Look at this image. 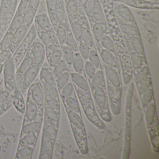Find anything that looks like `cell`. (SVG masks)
Returning a JSON list of instances; mask_svg holds the SVG:
<instances>
[{"label": "cell", "mask_w": 159, "mask_h": 159, "mask_svg": "<svg viewBox=\"0 0 159 159\" xmlns=\"http://www.w3.org/2000/svg\"><path fill=\"white\" fill-rule=\"evenodd\" d=\"M114 2H121L123 4L137 9L145 10L159 9V2L147 0H112Z\"/></svg>", "instance_id": "obj_1"}, {"label": "cell", "mask_w": 159, "mask_h": 159, "mask_svg": "<svg viewBox=\"0 0 159 159\" xmlns=\"http://www.w3.org/2000/svg\"><path fill=\"white\" fill-rule=\"evenodd\" d=\"M34 64L40 67L45 58V50L44 44L40 40H37L34 42L31 49Z\"/></svg>", "instance_id": "obj_2"}, {"label": "cell", "mask_w": 159, "mask_h": 159, "mask_svg": "<svg viewBox=\"0 0 159 159\" xmlns=\"http://www.w3.org/2000/svg\"><path fill=\"white\" fill-rule=\"evenodd\" d=\"M15 74V66L13 59L11 58L8 60L4 68V80L8 88L15 87L14 80Z\"/></svg>", "instance_id": "obj_3"}, {"label": "cell", "mask_w": 159, "mask_h": 159, "mask_svg": "<svg viewBox=\"0 0 159 159\" xmlns=\"http://www.w3.org/2000/svg\"><path fill=\"white\" fill-rule=\"evenodd\" d=\"M63 3L64 2H60L58 3L52 19L55 18L59 23L60 25L62 26L66 29L68 28L69 23L67 15L63 5Z\"/></svg>", "instance_id": "obj_4"}, {"label": "cell", "mask_w": 159, "mask_h": 159, "mask_svg": "<svg viewBox=\"0 0 159 159\" xmlns=\"http://www.w3.org/2000/svg\"><path fill=\"white\" fill-rule=\"evenodd\" d=\"M31 95L34 102L39 107H43L44 96L43 90L39 84H35L31 90Z\"/></svg>", "instance_id": "obj_5"}, {"label": "cell", "mask_w": 159, "mask_h": 159, "mask_svg": "<svg viewBox=\"0 0 159 159\" xmlns=\"http://www.w3.org/2000/svg\"><path fill=\"white\" fill-rule=\"evenodd\" d=\"M35 21L39 27L43 31L51 33L52 31V26L49 17L45 13H40L35 16Z\"/></svg>", "instance_id": "obj_6"}, {"label": "cell", "mask_w": 159, "mask_h": 159, "mask_svg": "<svg viewBox=\"0 0 159 159\" xmlns=\"http://www.w3.org/2000/svg\"><path fill=\"white\" fill-rule=\"evenodd\" d=\"M116 12L120 17L128 23L134 22V19L131 11L126 5L121 3L117 5L116 8Z\"/></svg>", "instance_id": "obj_7"}, {"label": "cell", "mask_w": 159, "mask_h": 159, "mask_svg": "<svg viewBox=\"0 0 159 159\" xmlns=\"http://www.w3.org/2000/svg\"><path fill=\"white\" fill-rule=\"evenodd\" d=\"M39 67L36 65H34L23 75L25 90L29 88L30 84L34 81L39 73Z\"/></svg>", "instance_id": "obj_8"}, {"label": "cell", "mask_w": 159, "mask_h": 159, "mask_svg": "<svg viewBox=\"0 0 159 159\" xmlns=\"http://www.w3.org/2000/svg\"><path fill=\"white\" fill-rule=\"evenodd\" d=\"M66 12L72 20H76L79 16V8L76 0H66Z\"/></svg>", "instance_id": "obj_9"}, {"label": "cell", "mask_w": 159, "mask_h": 159, "mask_svg": "<svg viewBox=\"0 0 159 159\" xmlns=\"http://www.w3.org/2000/svg\"><path fill=\"white\" fill-rule=\"evenodd\" d=\"M105 69L106 75L111 84L115 88H119L120 83L119 76L115 69L110 66H105Z\"/></svg>", "instance_id": "obj_10"}, {"label": "cell", "mask_w": 159, "mask_h": 159, "mask_svg": "<svg viewBox=\"0 0 159 159\" xmlns=\"http://www.w3.org/2000/svg\"><path fill=\"white\" fill-rule=\"evenodd\" d=\"M100 56L102 60L107 66L112 67L114 68H118V63L111 52L106 49H103L100 52Z\"/></svg>", "instance_id": "obj_11"}, {"label": "cell", "mask_w": 159, "mask_h": 159, "mask_svg": "<svg viewBox=\"0 0 159 159\" xmlns=\"http://www.w3.org/2000/svg\"><path fill=\"white\" fill-rule=\"evenodd\" d=\"M70 77L72 80L82 90L84 91L89 90V85L87 81L81 74L73 72L70 74Z\"/></svg>", "instance_id": "obj_12"}, {"label": "cell", "mask_w": 159, "mask_h": 159, "mask_svg": "<svg viewBox=\"0 0 159 159\" xmlns=\"http://www.w3.org/2000/svg\"><path fill=\"white\" fill-rule=\"evenodd\" d=\"M28 28L24 25H22L17 30L14 32L13 40L12 44L14 45H17L21 42L24 39L27 32Z\"/></svg>", "instance_id": "obj_13"}, {"label": "cell", "mask_w": 159, "mask_h": 159, "mask_svg": "<svg viewBox=\"0 0 159 159\" xmlns=\"http://www.w3.org/2000/svg\"><path fill=\"white\" fill-rule=\"evenodd\" d=\"M40 77L46 83L51 84L55 85L56 84L55 78L53 72L49 69L43 67L41 70Z\"/></svg>", "instance_id": "obj_14"}, {"label": "cell", "mask_w": 159, "mask_h": 159, "mask_svg": "<svg viewBox=\"0 0 159 159\" xmlns=\"http://www.w3.org/2000/svg\"><path fill=\"white\" fill-rule=\"evenodd\" d=\"M94 97L98 107L100 108H103L105 107L106 102V95L103 89L99 87L96 89Z\"/></svg>", "instance_id": "obj_15"}, {"label": "cell", "mask_w": 159, "mask_h": 159, "mask_svg": "<svg viewBox=\"0 0 159 159\" xmlns=\"http://www.w3.org/2000/svg\"><path fill=\"white\" fill-rule=\"evenodd\" d=\"M14 32L8 31L0 43V52L8 50L12 44Z\"/></svg>", "instance_id": "obj_16"}, {"label": "cell", "mask_w": 159, "mask_h": 159, "mask_svg": "<svg viewBox=\"0 0 159 159\" xmlns=\"http://www.w3.org/2000/svg\"><path fill=\"white\" fill-rule=\"evenodd\" d=\"M34 65V61L33 57H27L21 63L16 73L24 75L25 73Z\"/></svg>", "instance_id": "obj_17"}, {"label": "cell", "mask_w": 159, "mask_h": 159, "mask_svg": "<svg viewBox=\"0 0 159 159\" xmlns=\"http://www.w3.org/2000/svg\"><path fill=\"white\" fill-rule=\"evenodd\" d=\"M72 64L73 68L76 73L82 74L83 71L84 65L82 58L81 57L80 53H76L74 55Z\"/></svg>", "instance_id": "obj_18"}, {"label": "cell", "mask_w": 159, "mask_h": 159, "mask_svg": "<svg viewBox=\"0 0 159 159\" xmlns=\"http://www.w3.org/2000/svg\"><path fill=\"white\" fill-rule=\"evenodd\" d=\"M42 147L48 152L50 157H52L53 151V144L52 139L46 132L43 133L42 139Z\"/></svg>", "instance_id": "obj_19"}, {"label": "cell", "mask_w": 159, "mask_h": 159, "mask_svg": "<svg viewBox=\"0 0 159 159\" xmlns=\"http://www.w3.org/2000/svg\"><path fill=\"white\" fill-rule=\"evenodd\" d=\"M91 14L97 23H100L103 25H106L107 23L106 17L102 9L100 7L96 5Z\"/></svg>", "instance_id": "obj_20"}, {"label": "cell", "mask_w": 159, "mask_h": 159, "mask_svg": "<svg viewBox=\"0 0 159 159\" xmlns=\"http://www.w3.org/2000/svg\"><path fill=\"white\" fill-rule=\"evenodd\" d=\"M39 37L44 46L50 48L53 47L54 42L50 32L42 31L39 34Z\"/></svg>", "instance_id": "obj_21"}, {"label": "cell", "mask_w": 159, "mask_h": 159, "mask_svg": "<svg viewBox=\"0 0 159 159\" xmlns=\"http://www.w3.org/2000/svg\"><path fill=\"white\" fill-rule=\"evenodd\" d=\"M44 126L47 134L52 139L54 140L56 138L57 130L52 121L48 118H46L44 120Z\"/></svg>", "instance_id": "obj_22"}, {"label": "cell", "mask_w": 159, "mask_h": 159, "mask_svg": "<svg viewBox=\"0 0 159 159\" xmlns=\"http://www.w3.org/2000/svg\"><path fill=\"white\" fill-rule=\"evenodd\" d=\"M38 111V106L33 102H30L27 106L26 116L28 120L31 121L36 117Z\"/></svg>", "instance_id": "obj_23"}, {"label": "cell", "mask_w": 159, "mask_h": 159, "mask_svg": "<svg viewBox=\"0 0 159 159\" xmlns=\"http://www.w3.org/2000/svg\"><path fill=\"white\" fill-rule=\"evenodd\" d=\"M37 12L30 8L27 12H26L23 16V25L25 26L27 28L32 25L34 18L36 16Z\"/></svg>", "instance_id": "obj_24"}, {"label": "cell", "mask_w": 159, "mask_h": 159, "mask_svg": "<svg viewBox=\"0 0 159 159\" xmlns=\"http://www.w3.org/2000/svg\"><path fill=\"white\" fill-rule=\"evenodd\" d=\"M146 120L147 124L151 125L153 122L155 114V108L154 104L153 103H149L146 107Z\"/></svg>", "instance_id": "obj_25"}, {"label": "cell", "mask_w": 159, "mask_h": 159, "mask_svg": "<svg viewBox=\"0 0 159 159\" xmlns=\"http://www.w3.org/2000/svg\"><path fill=\"white\" fill-rule=\"evenodd\" d=\"M14 86L18 93H23L25 90L24 76L19 73H16L14 77Z\"/></svg>", "instance_id": "obj_26"}, {"label": "cell", "mask_w": 159, "mask_h": 159, "mask_svg": "<svg viewBox=\"0 0 159 159\" xmlns=\"http://www.w3.org/2000/svg\"><path fill=\"white\" fill-rule=\"evenodd\" d=\"M41 124L39 121H34L25 125L23 127V131L25 134L35 133L39 131Z\"/></svg>", "instance_id": "obj_27"}, {"label": "cell", "mask_w": 159, "mask_h": 159, "mask_svg": "<svg viewBox=\"0 0 159 159\" xmlns=\"http://www.w3.org/2000/svg\"><path fill=\"white\" fill-rule=\"evenodd\" d=\"M23 25V16L15 14L12 20L10 27H9L8 31L14 32L16 30H17Z\"/></svg>", "instance_id": "obj_28"}, {"label": "cell", "mask_w": 159, "mask_h": 159, "mask_svg": "<svg viewBox=\"0 0 159 159\" xmlns=\"http://www.w3.org/2000/svg\"><path fill=\"white\" fill-rule=\"evenodd\" d=\"M68 117L70 122L76 127L79 129H82L83 128L84 126L83 122L77 112L72 111H69Z\"/></svg>", "instance_id": "obj_29"}, {"label": "cell", "mask_w": 159, "mask_h": 159, "mask_svg": "<svg viewBox=\"0 0 159 159\" xmlns=\"http://www.w3.org/2000/svg\"><path fill=\"white\" fill-rule=\"evenodd\" d=\"M81 39L83 41L84 43L89 46L93 47V37L90 30L86 28H82Z\"/></svg>", "instance_id": "obj_30"}, {"label": "cell", "mask_w": 159, "mask_h": 159, "mask_svg": "<svg viewBox=\"0 0 159 159\" xmlns=\"http://www.w3.org/2000/svg\"><path fill=\"white\" fill-rule=\"evenodd\" d=\"M92 79L91 86L93 89L95 90L100 86L104 80V75L102 70H99L95 72Z\"/></svg>", "instance_id": "obj_31"}, {"label": "cell", "mask_w": 159, "mask_h": 159, "mask_svg": "<svg viewBox=\"0 0 159 159\" xmlns=\"http://www.w3.org/2000/svg\"><path fill=\"white\" fill-rule=\"evenodd\" d=\"M62 53L66 64L71 65L74 57L73 50L66 45L63 47Z\"/></svg>", "instance_id": "obj_32"}, {"label": "cell", "mask_w": 159, "mask_h": 159, "mask_svg": "<svg viewBox=\"0 0 159 159\" xmlns=\"http://www.w3.org/2000/svg\"><path fill=\"white\" fill-rule=\"evenodd\" d=\"M30 8L31 7L30 6V0H21L15 14L23 16Z\"/></svg>", "instance_id": "obj_33"}, {"label": "cell", "mask_w": 159, "mask_h": 159, "mask_svg": "<svg viewBox=\"0 0 159 159\" xmlns=\"http://www.w3.org/2000/svg\"><path fill=\"white\" fill-rule=\"evenodd\" d=\"M120 28L123 32L130 36H136L139 35V32L134 27L127 24H121Z\"/></svg>", "instance_id": "obj_34"}, {"label": "cell", "mask_w": 159, "mask_h": 159, "mask_svg": "<svg viewBox=\"0 0 159 159\" xmlns=\"http://www.w3.org/2000/svg\"><path fill=\"white\" fill-rule=\"evenodd\" d=\"M93 32L96 40L97 41H100L104 36V26L100 23H96L93 27Z\"/></svg>", "instance_id": "obj_35"}, {"label": "cell", "mask_w": 159, "mask_h": 159, "mask_svg": "<svg viewBox=\"0 0 159 159\" xmlns=\"http://www.w3.org/2000/svg\"><path fill=\"white\" fill-rule=\"evenodd\" d=\"M33 152V148L30 146L23 147L16 153V158L20 159H25L29 157L32 154Z\"/></svg>", "instance_id": "obj_36"}, {"label": "cell", "mask_w": 159, "mask_h": 159, "mask_svg": "<svg viewBox=\"0 0 159 159\" xmlns=\"http://www.w3.org/2000/svg\"><path fill=\"white\" fill-rule=\"evenodd\" d=\"M36 139L37 137L34 133L26 134V135L20 140L19 144L22 147L30 146L34 144L36 141Z\"/></svg>", "instance_id": "obj_37"}, {"label": "cell", "mask_w": 159, "mask_h": 159, "mask_svg": "<svg viewBox=\"0 0 159 159\" xmlns=\"http://www.w3.org/2000/svg\"><path fill=\"white\" fill-rule=\"evenodd\" d=\"M62 53L60 50H55L52 52L49 59V64L52 67L56 66L61 60Z\"/></svg>", "instance_id": "obj_38"}, {"label": "cell", "mask_w": 159, "mask_h": 159, "mask_svg": "<svg viewBox=\"0 0 159 159\" xmlns=\"http://www.w3.org/2000/svg\"><path fill=\"white\" fill-rule=\"evenodd\" d=\"M101 44L106 50L111 52L115 51L114 43L112 40L107 36H103L100 41Z\"/></svg>", "instance_id": "obj_39"}, {"label": "cell", "mask_w": 159, "mask_h": 159, "mask_svg": "<svg viewBox=\"0 0 159 159\" xmlns=\"http://www.w3.org/2000/svg\"><path fill=\"white\" fill-rule=\"evenodd\" d=\"M131 59L134 69L137 70L140 68L142 65L141 54L136 52H134L131 54Z\"/></svg>", "instance_id": "obj_40"}, {"label": "cell", "mask_w": 159, "mask_h": 159, "mask_svg": "<svg viewBox=\"0 0 159 159\" xmlns=\"http://www.w3.org/2000/svg\"><path fill=\"white\" fill-rule=\"evenodd\" d=\"M70 75L68 72H64L58 76L57 80V85L58 89L61 90L68 83L69 80Z\"/></svg>", "instance_id": "obj_41"}, {"label": "cell", "mask_w": 159, "mask_h": 159, "mask_svg": "<svg viewBox=\"0 0 159 159\" xmlns=\"http://www.w3.org/2000/svg\"><path fill=\"white\" fill-rule=\"evenodd\" d=\"M53 71V74L55 78H57L58 76H60L62 73L65 72L66 69V64L65 61L61 60L56 66H55Z\"/></svg>", "instance_id": "obj_42"}, {"label": "cell", "mask_w": 159, "mask_h": 159, "mask_svg": "<svg viewBox=\"0 0 159 159\" xmlns=\"http://www.w3.org/2000/svg\"><path fill=\"white\" fill-rule=\"evenodd\" d=\"M43 89L47 94L50 95L56 98H58V92L53 84L45 83L43 85Z\"/></svg>", "instance_id": "obj_43"}, {"label": "cell", "mask_w": 159, "mask_h": 159, "mask_svg": "<svg viewBox=\"0 0 159 159\" xmlns=\"http://www.w3.org/2000/svg\"><path fill=\"white\" fill-rule=\"evenodd\" d=\"M71 30L72 31V34L74 38L76 39L80 40L81 39V36L82 30V27L80 24L78 22H73L71 25Z\"/></svg>", "instance_id": "obj_44"}, {"label": "cell", "mask_w": 159, "mask_h": 159, "mask_svg": "<svg viewBox=\"0 0 159 159\" xmlns=\"http://www.w3.org/2000/svg\"><path fill=\"white\" fill-rule=\"evenodd\" d=\"M56 36L57 40L60 44H64L65 43L67 36L66 29L64 27L59 25L57 29Z\"/></svg>", "instance_id": "obj_45"}, {"label": "cell", "mask_w": 159, "mask_h": 159, "mask_svg": "<svg viewBox=\"0 0 159 159\" xmlns=\"http://www.w3.org/2000/svg\"><path fill=\"white\" fill-rule=\"evenodd\" d=\"M44 99L49 107L55 110L59 109V104L56 98L46 93L44 96Z\"/></svg>", "instance_id": "obj_46"}, {"label": "cell", "mask_w": 159, "mask_h": 159, "mask_svg": "<svg viewBox=\"0 0 159 159\" xmlns=\"http://www.w3.org/2000/svg\"><path fill=\"white\" fill-rule=\"evenodd\" d=\"M142 98V105L143 107H146L150 103L152 98L153 92L152 89L149 88L143 93Z\"/></svg>", "instance_id": "obj_47"}, {"label": "cell", "mask_w": 159, "mask_h": 159, "mask_svg": "<svg viewBox=\"0 0 159 159\" xmlns=\"http://www.w3.org/2000/svg\"><path fill=\"white\" fill-rule=\"evenodd\" d=\"M97 5V0H84V9L87 15L91 14L95 7Z\"/></svg>", "instance_id": "obj_48"}, {"label": "cell", "mask_w": 159, "mask_h": 159, "mask_svg": "<svg viewBox=\"0 0 159 159\" xmlns=\"http://www.w3.org/2000/svg\"><path fill=\"white\" fill-rule=\"evenodd\" d=\"M65 43H66L67 46L71 48L73 51H77L78 50V45L72 33L67 34Z\"/></svg>", "instance_id": "obj_49"}, {"label": "cell", "mask_w": 159, "mask_h": 159, "mask_svg": "<svg viewBox=\"0 0 159 159\" xmlns=\"http://www.w3.org/2000/svg\"><path fill=\"white\" fill-rule=\"evenodd\" d=\"M131 44L135 52L140 54H143L144 52L143 46L140 40L137 38H134L131 40Z\"/></svg>", "instance_id": "obj_50"}, {"label": "cell", "mask_w": 159, "mask_h": 159, "mask_svg": "<svg viewBox=\"0 0 159 159\" xmlns=\"http://www.w3.org/2000/svg\"><path fill=\"white\" fill-rule=\"evenodd\" d=\"M66 102L67 105L71 111L77 113L80 112V106L76 99H74L73 98L69 97L66 98Z\"/></svg>", "instance_id": "obj_51"}, {"label": "cell", "mask_w": 159, "mask_h": 159, "mask_svg": "<svg viewBox=\"0 0 159 159\" xmlns=\"http://www.w3.org/2000/svg\"><path fill=\"white\" fill-rule=\"evenodd\" d=\"M139 83H140V84L139 86V93L142 94L143 93H145L148 89L149 88L151 84V80L149 77H146Z\"/></svg>", "instance_id": "obj_52"}, {"label": "cell", "mask_w": 159, "mask_h": 159, "mask_svg": "<svg viewBox=\"0 0 159 159\" xmlns=\"http://www.w3.org/2000/svg\"><path fill=\"white\" fill-rule=\"evenodd\" d=\"M88 58L89 59V62L93 64L95 67H99L100 66L99 57L95 51L93 50L90 51Z\"/></svg>", "instance_id": "obj_53"}, {"label": "cell", "mask_w": 159, "mask_h": 159, "mask_svg": "<svg viewBox=\"0 0 159 159\" xmlns=\"http://www.w3.org/2000/svg\"><path fill=\"white\" fill-rule=\"evenodd\" d=\"M148 69L146 66H144L141 68V69L137 72L135 76L136 83L137 84L141 82L143 80H144L148 76Z\"/></svg>", "instance_id": "obj_54"}, {"label": "cell", "mask_w": 159, "mask_h": 159, "mask_svg": "<svg viewBox=\"0 0 159 159\" xmlns=\"http://www.w3.org/2000/svg\"><path fill=\"white\" fill-rule=\"evenodd\" d=\"M45 113L47 118L52 121L57 122L58 120V117L55 110L49 107H46L45 108Z\"/></svg>", "instance_id": "obj_55"}, {"label": "cell", "mask_w": 159, "mask_h": 159, "mask_svg": "<svg viewBox=\"0 0 159 159\" xmlns=\"http://www.w3.org/2000/svg\"><path fill=\"white\" fill-rule=\"evenodd\" d=\"M79 51L80 55L83 59L85 60L88 59L90 52L89 46L84 43H80L79 46Z\"/></svg>", "instance_id": "obj_56"}, {"label": "cell", "mask_w": 159, "mask_h": 159, "mask_svg": "<svg viewBox=\"0 0 159 159\" xmlns=\"http://www.w3.org/2000/svg\"><path fill=\"white\" fill-rule=\"evenodd\" d=\"M73 91V86L72 84L68 83L62 88V97L64 98H66L70 97Z\"/></svg>", "instance_id": "obj_57"}, {"label": "cell", "mask_w": 159, "mask_h": 159, "mask_svg": "<svg viewBox=\"0 0 159 159\" xmlns=\"http://www.w3.org/2000/svg\"><path fill=\"white\" fill-rule=\"evenodd\" d=\"M84 69L87 76L90 78H93L96 72L95 67L89 61H87L85 63Z\"/></svg>", "instance_id": "obj_58"}, {"label": "cell", "mask_w": 159, "mask_h": 159, "mask_svg": "<svg viewBox=\"0 0 159 159\" xmlns=\"http://www.w3.org/2000/svg\"><path fill=\"white\" fill-rule=\"evenodd\" d=\"M11 52L10 50H6L0 52V64L9 60L11 57Z\"/></svg>", "instance_id": "obj_59"}, {"label": "cell", "mask_w": 159, "mask_h": 159, "mask_svg": "<svg viewBox=\"0 0 159 159\" xmlns=\"http://www.w3.org/2000/svg\"><path fill=\"white\" fill-rule=\"evenodd\" d=\"M9 96V93L7 91H2L0 92V104H2Z\"/></svg>", "instance_id": "obj_60"}, {"label": "cell", "mask_w": 159, "mask_h": 159, "mask_svg": "<svg viewBox=\"0 0 159 159\" xmlns=\"http://www.w3.org/2000/svg\"><path fill=\"white\" fill-rule=\"evenodd\" d=\"M50 155L46 150L42 147L39 154V159H48L50 158Z\"/></svg>", "instance_id": "obj_61"}, {"label": "cell", "mask_w": 159, "mask_h": 159, "mask_svg": "<svg viewBox=\"0 0 159 159\" xmlns=\"http://www.w3.org/2000/svg\"><path fill=\"white\" fill-rule=\"evenodd\" d=\"M4 106L3 104H0V115H1L4 111Z\"/></svg>", "instance_id": "obj_62"}, {"label": "cell", "mask_w": 159, "mask_h": 159, "mask_svg": "<svg viewBox=\"0 0 159 159\" xmlns=\"http://www.w3.org/2000/svg\"><path fill=\"white\" fill-rule=\"evenodd\" d=\"M149 1L154 2H159V0H147Z\"/></svg>", "instance_id": "obj_63"}, {"label": "cell", "mask_w": 159, "mask_h": 159, "mask_svg": "<svg viewBox=\"0 0 159 159\" xmlns=\"http://www.w3.org/2000/svg\"><path fill=\"white\" fill-rule=\"evenodd\" d=\"M83 1H84V0H83Z\"/></svg>", "instance_id": "obj_64"}]
</instances>
